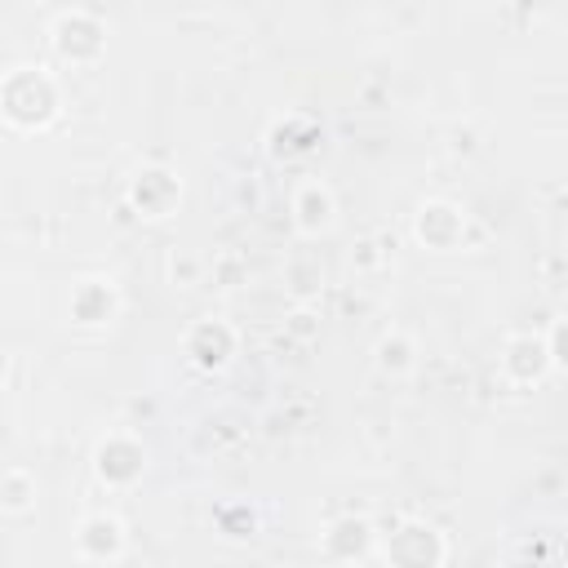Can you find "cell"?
Masks as SVG:
<instances>
[{
  "label": "cell",
  "mask_w": 568,
  "mask_h": 568,
  "mask_svg": "<svg viewBox=\"0 0 568 568\" xmlns=\"http://www.w3.org/2000/svg\"><path fill=\"white\" fill-rule=\"evenodd\" d=\"M4 115L18 129H40L58 115V80L44 67H13L4 80Z\"/></svg>",
  "instance_id": "cell-1"
},
{
  "label": "cell",
  "mask_w": 568,
  "mask_h": 568,
  "mask_svg": "<svg viewBox=\"0 0 568 568\" xmlns=\"http://www.w3.org/2000/svg\"><path fill=\"white\" fill-rule=\"evenodd\" d=\"M386 564L390 568H439L444 564V537L430 524H404L386 541Z\"/></svg>",
  "instance_id": "cell-2"
},
{
  "label": "cell",
  "mask_w": 568,
  "mask_h": 568,
  "mask_svg": "<svg viewBox=\"0 0 568 568\" xmlns=\"http://www.w3.org/2000/svg\"><path fill=\"white\" fill-rule=\"evenodd\" d=\"M102 22L89 13V9H67L58 22H53V44L58 53H67L71 62H84V58H98L102 49Z\"/></svg>",
  "instance_id": "cell-3"
},
{
  "label": "cell",
  "mask_w": 568,
  "mask_h": 568,
  "mask_svg": "<svg viewBox=\"0 0 568 568\" xmlns=\"http://www.w3.org/2000/svg\"><path fill=\"white\" fill-rule=\"evenodd\" d=\"M142 466H146V453H142V444L138 439H129V435H106L102 444H98V453H93V470H98V479H106V484H133L138 475H142Z\"/></svg>",
  "instance_id": "cell-4"
},
{
  "label": "cell",
  "mask_w": 568,
  "mask_h": 568,
  "mask_svg": "<svg viewBox=\"0 0 568 568\" xmlns=\"http://www.w3.org/2000/svg\"><path fill=\"white\" fill-rule=\"evenodd\" d=\"M182 195V182L169 169H138L129 182V200L146 213V217H164Z\"/></svg>",
  "instance_id": "cell-5"
},
{
  "label": "cell",
  "mask_w": 568,
  "mask_h": 568,
  "mask_svg": "<svg viewBox=\"0 0 568 568\" xmlns=\"http://www.w3.org/2000/svg\"><path fill=\"white\" fill-rule=\"evenodd\" d=\"M75 550L84 559H115L124 550V524L115 515H84L75 528Z\"/></svg>",
  "instance_id": "cell-6"
},
{
  "label": "cell",
  "mask_w": 568,
  "mask_h": 568,
  "mask_svg": "<svg viewBox=\"0 0 568 568\" xmlns=\"http://www.w3.org/2000/svg\"><path fill=\"white\" fill-rule=\"evenodd\" d=\"M115 306H120V293H115L111 280L89 275L71 288V320L75 324H106L115 315Z\"/></svg>",
  "instance_id": "cell-7"
},
{
  "label": "cell",
  "mask_w": 568,
  "mask_h": 568,
  "mask_svg": "<svg viewBox=\"0 0 568 568\" xmlns=\"http://www.w3.org/2000/svg\"><path fill=\"white\" fill-rule=\"evenodd\" d=\"M231 346H235V333H231L226 324H217V320H204V324H195V328L186 333V355H191L200 368L226 364Z\"/></svg>",
  "instance_id": "cell-8"
},
{
  "label": "cell",
  "mask_w": 568,
  "mask_h": 568,
  "mask_svg": "<svg viewBox=\"0 0 568 568\" xmlns=\"http://www.w3.org/2000/svg\"><path fill=\"white\" fill-rule=\"evenodd\" d=\"M462 226H466L462 209H453V204H444V200H430V204L417 209V235H422L430 248H448V244L462 235Z\"/></svg>",
  "instance_id": "cell-9"
},
{
  "label": "cell",
  "mask_w": 568,
  "mask_h": 568,
  "mask_svg": "<svg viewBox=\"0 0 568 568\" xmlns=\"http://www.w3.org/2000/svg\"><path fill=\"white\" fill-rule=\"evenodd\" d=\"M550 364V346L546 342H532V337H510L506 342V355H501V368L506 377L515 382H537Z\"/></svg>",
  "instance_id": "cell-10"
},
{
  "label": "cell",
  "mask_w": 568,
  "mask_h": 568,
  "mask_svg": "<svg viewBox=\"0 0 568 568\" xmlns=\"http://www.w3.org/2000/svg\"><path fill=\"white\" fill-rule=\"evenodd\" d=\"M293 213H297V226H302L306 235L324 231V226L333 222V191H328L324 182H306V186L293 195Z\"/></svg>",
  "instance_id": "cell-11"
},
{
  "label": "cell",
  "mask_w": 568,
  "mask_h": 568,
  "mask_svg": "<svg viewBox=\"0 0 568 568\" xmlns=\"http://www.w3.org/2000/svg\"><path fill=\"white\" fill-rule=\"evenodd\" d=\"M36 497V484L27 479V470H4V510H27Z\"/></svg>",
  "instance_id": "cell-12"
},
{
  "label": "cell",
  "mask_w": 568,
  "mask_h": 568,
  "mask_svg": "<svg viewBox=\"0 0 568 568\" xmlns=\"http://www.w3.org/2000/svg\"><path fill=\"white\" fill-rule=\"evenodd\" d=\"M377 364L390 368V373H404V368H413V346H399V337H382Z\"/></svg>",
  "instance_id": "cell-13"
}]
</instances>
